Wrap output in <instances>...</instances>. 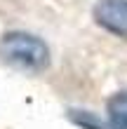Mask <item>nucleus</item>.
<instances>
[{
    "label": "nucleus",
    "instance_id": "nucleus-2",
    "mask_svg": "<svg viewBox=\"0 0 127 129\" xmlns=\"http://www.w3.org/2000/svg\"><path fill=\"white\" fill-rule=\"evenodd\" d=\"M92 17L106 33L127 38V0H99L92 10Z\"/></svg>",
    "mask_w": 127,
    "mask_h": 129
},
{
    "label": "nucleus",
    "instance_id": "nucleus-1",
    "mask_svg": "<svg viewBox=\"0 0 127 129\" xmlns=\"http://www.w3.org/2000/svg\"><path fill=\"white\" fill-rule=\"evenodd\" d=\"M0 59L17 71L40 73L49 66V47L38 35L14 31L0 40Z\"/></svg>",
    "mask_w": 127,
    "mask_h": 129
},
{
    "label": "nucleus",
    "instance_id": "nucleus-3",
    "mask_svg": "<svg viewBox=\"0 0 127 129\" xmlns=\"http://www.w3.org/2000/svg\"><path fill=\"white\" fill-rule=\"evenodd\" d=\"M106 117L111 129H127V92H118L106 101Z\"/></svg>",
    "mask_w": 127,
    "mask_h": 129
}]
</instances>
